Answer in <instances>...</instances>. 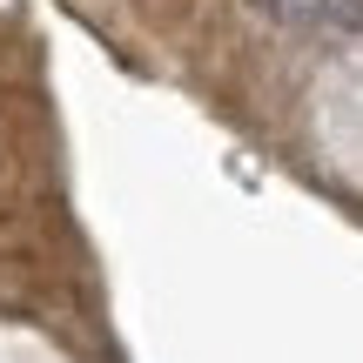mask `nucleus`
<instances>
[{"label":"nucleus","instance_id":"1","mask_svg":"<svg viewBox=\"0 0 363 363\" xmlns=\"http://www.w3.org/2000/svg\"><path fill=\"white\" fill-rule=\"evenodd\" d=\"M269 21H283V27H303V21H323V0H256Z\"/></svg>","mask_w":363,"mask_h":363},{"label":"nucleus","instance_id":"2","mask_svg":"<svg viewBox=\"0 0 363 363\" xmlns=\"http://www.w3.org/2000/svg\"><path fill=\"white\" fill-rule=\"evenodd\" d=\"M323 13L337 27H363V0H323Z\"/></svg>","mask_w":363,"mask_h":363}]
</instances>
